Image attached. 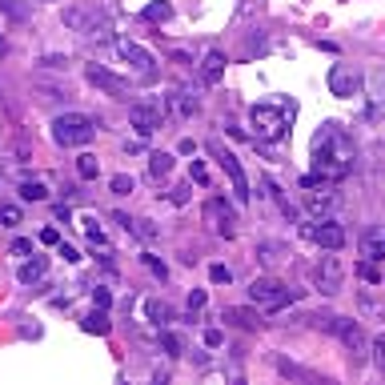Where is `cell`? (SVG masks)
Segmentation results:
<instances>
[{
	"label": "cell",
	"mask_w": 385,
	"mask_h": 385,
	"mask_svg": "<svg viewBox=\"0 0 385 385\" xmlns=\"http://www.w3.org/2000/svg\"><path fill=\"white\" fill-rule=\"evenodd\" d=\"M173 173V153H153L149 157V177L153 181H161V177Z\"/></svg>",
	"instance_id": "obj_24"
},
{
	"label": "cell",
	"mask_w": 385,
	"mask_h": 385,
	"mask_svg": "<svg viewBox=\"0 0 385 385\" xmlns=\"http://www.w3.org/2000/svg\"><path fill=\"white\" fill-rule=\"evenodd\" d=\"M361 253H365L369 261L385 257V233H373V237H365V245H361Z\"/></svg>",
	"instance_id": "obj_30"
},
{
	"label": "cell",
	"mask_w": 385,
	"mask_h": 385,
	"mask_svg": "<svg viewBox=\"0 0 385 385\" xmlns=\"http://www.w3.org/2000/svg\"><path fill=\"white\" fill-rule=\"evenodd\" d=\"M57 221L69 225V221H73V209H69V205H57Z\"/></svg>",
	"instance_id": "obj_47"
},
{
	"label": "cell",
	"mask_w": 385,
	"mask_h": 385,
	"mask_svg": "<svg viewBox=\"0 0 385 385\" xmlns=\"http://www.w3.org/2000/svg\"><path fill=\"white\" fill-rule=\"evenodd\" d=\"M313 281H317V289L325 297H337L345 289V265H341V257H333V249H325V257L313 269Z\"/></svg>",
	"instance_id": "obj_8"
},
{
	"label": "cell",
	"mask_w": 385,
	"mask_h": 385,
	"mask_svg": "<svg viewBox=\"0 0 385 385\" xmlns=\"http://www.w3.org/2000/svg\"><path fill=\"white\" fill-rule=\"evenodd\" d=\"M45 273H49V257H37V253H32V261H25L16 269L20 285H37V281H45Z\"/></svg>",
	"instance_id": "obj_19"
},
{
	"label": "cell",
	"mask_w": 385,
	"mask_h": 385,
	"mask_svg": "<svg viewBox=\"0 0 385 385\" xmlns=\"http://www.w3.org/2000/svg\"><path fill=\"white\" fill-rule=\"evenodd\" d=\"M297 229H301L305 241H313V245H321V249H333V253L345 245V229H341L333 217H301Z\"/></svg>",
	"instance_id": "obj_6"
},
{
	"label": "cell",
	"mask_w": 385,
	"mask_h": 385,
	"mask_svg": "<svg viewBox=\"0 0 385 385\" xmlns=\"http://www.w3.org/2000/svg\"><path fill=\"white\" fill-rule=\"evenodd\" d=\"M313 321L325 325V329H329V333H333L337 341L349 349V357H353V361H365V357H369V337L361 333L357 321H349V317H313Z\"/></svg>",
	"instance_id": "obj_4"
},
{
	"label": "cell",
	"mask_w": 385,
	"mask_h": 385,
	"mask_svg": "<svg viewBox=\"0 0 385 385\" xmlns=\"http://www.w3.org/2000/svg\"><path fill=\"white\" fill-rule=\"evenodd\" d=\"M20 221H25V213H20V205H13V201H4V205H0V225H4V229H16Z\"/></svg>",
	"instance_id": "obj_29"
},
{
	"label": "cell",
	"mask_w": 385,
	"mask_h": 385,
	"mask_svg": "<svg viewBox=\"0 0 385 385\" xmlns=\"http://www.w3.org/2000/svg\"><path fill=\"white\" fill-rule=\"evenodd\" d=\"M8 253H13V257H28V253H32V241H28V237H16L13 245H8Z\"/></svg>",
	"instance_id": "obj_37"
},
{
	"label": "cell",
	"mask_w": 385,
	"mask_h": 385,
	"mask_svg": "<svg viewBox=\"0 0 385 385\" xmlns=\"http://www.w3.org/2000/svg\"><path fill=\"white\" fill-rule=\"evenodd\" d=\"M85 81L93 88H100L105 97L129 100V81H124V76H117L112 69H105V64H88V69H85Z\"/></svg>",
	"instance_id": "obj_11"
},
{
	"label": "cell",
	"mask_w": 385,
	"mask_h": 385,
	"mask_svg": "<svg viewBox=\"0 0 385 385\" xmlns=\"http://www.w3.org/2000/svg\"><path fill=\"white\" fill-rule=\"evenodd\" d=\"M40 245H61V233L57 229H40Z\"/></svg>",
	"instance_id": "obj_45"
},
{
	"label": "cell",
	"mask_w": 385,
	"mask_h": 385,
	"mask_svg": "<svg viewBox=\"0 0 385 385\" xmlns=\"http://www.w3.org/2000/svg\"><path fill=\"white\" fill-rule=\"evenodd\" d=\"M221 321H233L237 329H257V325H261V313L245 309V305H229V309L221 313Z\"/></svg>",
	"instance_id": "obj_17"
},
{
	"label": "cell",
	"mask_w": 385,
	"mask_h": 385,
	"mask_svg": "<svg viewBox=\"0 0 385 385\" xmlns=\"http://www.w3.org/2000/svg\"><path fill=\"white\" fill-rule=\"evenodd\" d=\"M369 361L385 373V333H381V337H373V341H369Z\"/></svg>",
	"instance_id": "obj_33"
},
{
	"label": "cell",
	"mask_w": 385,
	"mask_h": 385,
	"mask_svg": "<svg viewBox=\"0 0 385 385\" xmlns=\"http://www.w3.org/2000/svg\"><path fill=\"white\" fill-rule=\"evenodd\" d=\"M293 112H297V105H293V100H289V105H253V109H249L253 137H257V141H269V145L285 141L289 137V124H293Z\"/></svg>",
	"instance_id": "obj_2"
},
{
	"label": "cell",
	"mask_w": 385,
	"mask_h": 385,
	"mask_svg": "<svg viewBox=\"0 0 385 385\" xmlns=\"http://www.w3.org/2000/svg\"><path fill=\"white\" fill-rule=\"evenodd\" d=\"M161 121H165L161 105H153V100H137V105H129V124L137 129L141 137H153V133L161 129Z\"/></svg>",
	"instance_id": "obj_12"
},
{
	"label": "cell",
	"mask_w": 385,
	"mask_h": 385,
	"mask_svg": "<svg viewBox=\"0 0 385 385\" xmlns=\"http://www.w3.org/2000/svg\"><path fill=\"white\" fill-rule=\"evenodd\" d=\"M357 273L365 277V281H381V273H377V269H373L369 261H361V265H357Z\"/></svg>",
	"instance_id": "obj_44"
},
{
	"label": "cell",
	"mask_w": 385,
	"mask_h": 385,
	"mask_svg": "<svg viewBox=\"0 0 385 385\" xmlns=\"http://www.w3.org/2000/svg\"><path fill=\"white\" fill-rule=\"evenodd\" d=\"M97 137V121L88 117V112H61L57 121H52V141L61 145V149H81L88 141Z\"/></svg>",
	"instance_id": "obj_3"
},
{
	"label": "cell",
	"mask_w": 385,
	"mask_h": 385,
	"mask_svg": "<svg viewBox=\"0 0 385 385\" xmlns=\"http://www.w3.org/2000/svg\"><path fill=\"white\" fill-rule=\"evenodd\" d=\"M61 20H64V28H73V32H81V37H93V40H109L112 37L109 16H93V13H85V8H64Z\"/></svg>",
	"instance_id": "obj_7"
},
{
	"label": "cell",
	"mask_w": 385,
	"mask_h": 385,
	"mask_svg": "<svg viewBox=\"0 0 385 385\" xmlns=\"http://www.w3.org/2000/svg\"><path fill=\"white\" fill-rule=\"evenodd\" d=\"M145 317H149V325H157V329H161L173 313H169V305H165L161 297H149V301H145Z\"/></svg>",
	"instance_id": "obj_23"
},
{
	"label": "cell",
	"mask_w": 385,
	"mask_h": 385,
	"mask_svg": "<svg viewBox=\"0 0 385 385\" xmlns=\"http://www.w3.org/2000/svg\"><path fill=\"white\" fill-rule=\"evenodd\" d=\"M81 225H85V237L93 241V245H97V249H109V237H105V229H100L97 217H85Z\"/></svg>",
	"instance_id": "obj_28"
},
{
	"label": "cell",
	"mask_w": 385,
	"mask_h": 385,
	"mask_svg": "<svg viewBox=\"0 0 385 385\" xmlns=\"http://www.w3.org/2000/svg\"><path fill=\"white\" fill-rule=\"evenodd\" d=\"M112 185V193H121V197H129V193H133V189H137V181H133V173H117L109 181Z\"/></svg>",
	"instance_id": "obj_32"
},
{
	"label": "cell",
	"mask_w": 385,
	"mask_h": 385,
	"mask_svg": "<svg viewBox=\"0 0 385 385\" xmlns=\"http://www.w3.org/2000/svg\"><path fill=\"white\" fill-rule=\"evenodd\" d=\"M161 349L169 357H185V337L173 333V329H161Z\"/></svg>",
	"instance_id": "obj_26"
},
{
	"label": "cell",
	"mask_w": 385,
	"mask_h": 385,
	"mask_svg": "<svg viewBox=\"0 0 385 385\" xmlns=\"http://www.w3.org/2000/svg\"><path fill=\"white\" fill-rule=\"evenodd\" d=\"M81 329L85 333H97V337H105L112 329V321H109V313L105 309H93V313H85V321H81Z\"/></svg>",
	"instance_id": "obj_21"
},
{
	"label": "cell",
	"mask_w": 385,
	"mask_h": 385,
	"mask_svg": "<svg viewBox=\"0 0 385 385\" xmlns=\"http://www.w3.org/2000/svg\"><path fill=\"white\" fill-rule=\"evenodd\" d=\"M357 305L365 317H377V321H385V297H377V293H369V289H361L357 293Z\"/></svg>",
	"instance_id": "obj_20"
},
{
	"label": "cell",
	"mask_w": 385,
	"mask_h": 385,
	"mask_svg": "<svg viewBox=\"0 0 385 385\" xmlns=\"http://www.w3.org/2000/svg\"><path fill=\"white\" fill-rule=\"evenodd\" d=\"M189 181H197V185H209V169H205L201 161H193V165H189Z\"/></svg>",
	"instance_id": "obj_36"
},
{
	"label": "cell",
	"mask_w": 385,
	"mask_h": 385,
	"mask_svg": "<svg viewBox=\"0 0 385 385\" xmlns=\"http://www.w3.org/2000/svg\"><path fill=\"white\" fill-rule=\"evenodd\" d=\"M337 205H341V197H337L333 189H325V185H321V193H305V209H309L313 217H329Z\"/></svg>",
	"instance_id": "obj_15"
},
{
	"label": "cell",
	"mask_w": 385,
	"mask_h": 385,
	"mask_svg": "<svg viewBox=\"0 0 385 385\" xmlns=\"http://www.w3.org/2000/svg\"><path fill=\"white\" fill-rule=\"evenodd\" d=\"M117 52H121V61H124V64H133V69H137L145 81H153V64H157V61H153V52H149V49H141L137 40L121 37V40H117Z\"/></svg>",
	"instance_id": "obj_14"
},
{
	"label": "cell",
	"mask_w": 385,
	"mask_h": 385,
	"mask_svg": "<svg viewBox=\"0 0 385 385\" xmlns=\"http://www.w3.org/2000/svg\"><path fill=\"white\" fill-rule=\"evenodd\" d=\"M64 64H69V61H64V57H57V52H49V57H45V69H64Z\"/></svg>",
	"instance_id": "obj_46"
},
{
	"label": "cell",
	"mask_w": 385,
	"mask_h": 385,
	"mask_svg": "<svg viewBox=\"0 0 385 385\" xmlns=\"http://www.w3.org/2000/svg\"><path fill=\"white\" fill-rule=\"evenodd\" d=\"M257 257H261V261H277V257H281V245H269V241H265V245H257Z\"/></svg>",
	"instance_id": "obj_38"
},
{
	"label": "cell",
	"mask_w": 385,
	"mask_h": 385,
	"mask_svg": "<svg viewBox=\"0 0 385 385\" xmlns=\"http://www.w3.org/2000/svg\"><path fill=\"white\" fill-rule=\"evenodd\" d=\"M225 52L221 49H209L205 52V61H201V81H205V85H217V81H221L225 76Z\"/></svg>",
	"instance_id": "obj_16"
},
{
	"label": "cell",
	"mask_w": 385,
	"mask_h": 385,
	"mask_svg": "<svg viewBox=\"0 0 385 385\" xmlns=\"http://www.w3.org/2000/svg\"><path fill=\"white\" fill-rule=\"evenodd\" d=\"M277 369L285 373V377H313L309 369H301V365H289V361H277Z\"/></svg>",
	"instance_id": "obj_41"
},
{
	"label": "cell",
	"mask_w": 385,
	"mask_h": 385,
	"mask_svg": "<svg viewBox=\"0 0 385 385\" xmlns=\"http://www.w3.org/2000/svg\"><path fill=\"white\" fill-rule=\"evenodd\" d=\"M361 85H365V81H361V73L353 64H333V69H329V93H333V97H357Z\"/></svg>",
	"instance_id": "obj_13"
},
{
	"label": "cell",
	"mask_w": 385,
	"mask_h": 385,
	"mask_svg": "<svg viewBox=\"0 0 385 385\" xmlns=\"http://www.w3.org/2000/svg\"><path fill=\"white\" fill-rule=\"evenodd\" d=\"M141 261H145V269H149L153 277H161V281H165V277H169V269H165V261H157V257H153V253H145V257H141Z\"/></svg>",
	"instance_id": "obj_35"
},
{
	"label": "cell",
	"mask_w": 385,
	"mask_h": 385,
	"mask_svg": "<svg viewBox=\"0 0 385 385\" xmlns=\"http://www.w3.org/2000/svg\"><path fill=\"white\" fill-rule=\"evenodd\" d=\"M173 112L181 117V121L197 117V112H201V97H197V93H189V88H177V93H173Z\"/></svg>",
	"instance_id": "obj_18"
},
{
	"label": "cell",
	"mask_w": 385,
	"mask_h": 385,
	"mask_svg": "<svg viewBox=\"0 0 385 385\" xmlns=\"http://www.w3.org/2000/svg\"><path fill=\"white\" fill-rule=\"evenodd\" d=\"M205 301H209L205 297V289H193V293H189V313H201L205 309Z\"/></svg>",
	"instance_id": "obj_39"
},
{
	"label": "cell",
	"mask_w": 385,
	"mask_h": 385,
	"mask_svg": "<svg viewBox=\"0 0 385 385\" xmlns=\"http://www.w3.org/2000/svg\"><path fill=\"white\" fill-rule=\"evenodd\" d=\"M209 281H213V285H229V281H233L229 265H209Z\"/></svg>",
	"instance_id": "obj_34"
},
{
	"label": "cell",
	"mask_w": 385,
	"mask_h": 385,
	"mask_svg": "<svg viewBox=\"0 0 385 385\" xmlns=\"http://www.w3.org/2000/svg\"><path fill=\"white\" fill-rule=\"evenodd\" d=\"M201 213H205V225H209L217 237H233L237 233V209L233 205H225V197H209Z\"/></svg>",
	"instance_id": "obj_10"
},
{
	"label": "cell",
	"mask_w": 385,
	"mask_h": 385,
	"mask_svg": "<svg viewBox=\"0 0 385 385\" xmlns=\"http://www.w3.org/2000/svg\"><path fill=\"white\" fill-rule=\"evenodd\" d=\"M353 161H357L353 137H349L345 129H337L333 121L321 124L317 137H313V173L329 185V181H341V177L353 169Z\"/></svg>",
	"instance_id": "obj_1"
},
{
	"label": "cell",
	"mask_w": 385,
	"mask_h": 385,
	"mask_svg": "<svg viewBox=\"0 0 385 385\" xmlns=\"http://www.w3.org/2000/svg\"><path fill=\"white\" fill-rule=\"evenodd\" d=\"M221 341H225L221 329H205V345H209V349H221Z\"/></svg>",
	"instance_id": "obj_43"
},
{
	"label": "cell",
	"mask_w": 385,
	"mask_h": 385,
	"mask_svg": "<svg viewBox=\"0 0 385 385\" xmlns=\"http://www.w3.org/2000/svg\"><path fill=\"white\" fill-rule=\"evenodd\" d=\"M301 293L297 289H289V285H281L277 277H257L253 285H249V301L257 305V309H269V313H277V309H285L289 301H297Z\"/></svg>",
	"instance_id": "obj_5"
},
{
	"label": "cell",
	"mask_w": 385,
	"mask_h": 385,
	"mask_svg": "<svg viewBox=\"0 0 385 385\" xmlns=\"http://www.w3.org/2000/svg\"><path fill=\"white\" fill-rule=\"evenodd\" d=\"M209 153H213V157H217V161H221V169H225V177H229V185H233L237 201L245 205V201L253 197V193H249V181H245V169H241V161H237L233 153L225 149L221 141H209Z\"/></svg>",
	"instance_id": "obj_9"
},
{
	"label": "cell",
	"mask_w": 385,
	"mask_h": 385,
	"mask_svg": "<svg viewBox=\"0 0 385 385\" xmlns=\"http://www.w3.org/2000/svg\"><path fill=\"white\" fill-rule=\"evenodd\" d=\"M141 20H149V25H157V20H173V4H165V0H157V4H149L145 13H141Z\"/></svg>",
	"instance_id": "obj_27"
},
{
	"label": "cell",
	"mask_w": 385,
	"mask_h": 385,
	"mask_svg": "<svg viewBox=\"0 0 385 385\" xmlns=\"http://www.w3.org/2000/svg\"><path fill=\"white\" fill-rule=\"evenodd\" d=\"M0 13L13 16V20H20V25H25L28 16H32V0H0Z\"/></svg>",
	"instance_id": "obj_22"
},
{
	"label": "cell",
	"mask_w": 385,
	"mask_h": 385,
	"mask_svg": "<svg viewBox=\"0 0 385 385\" xmlns=\"http://www.w3.org/2000/svg\"><path fill=\"white\" fill-rule=\"evenodd\" d=\"M57 253H61V257H64V261H69V265H76V261H81V253H76L73 245H64V241H61V245H57Z\"/></svg>",
	"instance_id": "obj_42"
},
{
	"label": "cell",
	"mask_w": 385,
	"mask_h": 385,
	"mask_svg": "<svg viewBox=\"0 0 385 385\" xmlns=\"http://www.w3.org/2000/svg\"><path fill=\"white\" fill-rule=\"evenodd\" d=\"M20 197L25 201H49V189H45V181H20Z\"/></svg>",
	"instance_id": "obj_31"
},
{
	"label": "cell",
	"mask_w": 385,
	"mask_h": 385,
	"mask_svg": "<svg viewBox=\"0 0 385 385\" xmlns=\"http://www.w3.org/2000/svg\"><path fill=\"white\" fill-rule=\"evenodd\" d=\"M76 177H81V181H97L100 177V161L93 153H81V157H76Z\"/></svg>",
	"instance_id": "obj_25"
},
{
	"label": "cell",
	"mask_w": 385,
	"mask_h": 385,
	"mask_svg": "<svg viewBox=\"0 0 385 385\" xmlns=\"http://www.w3.org/2000/svg\"><path fill=\"white\" fill-rule=\"evenodd\" d=\"M93 305H97V309H109V305H112V297H109V289H105V285L93 289Z\"/></svg>",
	"instance_id": "obj_40"
},
{
	"label": "cell",
	"mask_w": 385,
	"mask_h": 385,
	"mask_svg": "<svg viewBox=\"0 0 385 385\" xmlns=\"http://www.w3.org/2000/svg\"><path fill=\"white\" fill-rule=\"evenodd\" d=\"M0 52H4V40H0Z\"/></svg>",
	"instance_id": "obj_48"
}]
</instances>
